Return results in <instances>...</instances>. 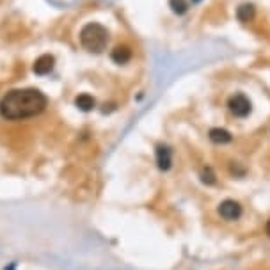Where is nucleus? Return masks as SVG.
<instances>
[{
    "label": "nucleus",
    "mask_w": 270,
    "mask_h": 270,
    "mask_svg": "<svg viewBox=\"0 0 270 270\" xmlns=\"http://www.w3.org/2000/svg\"><path fill=\"white\" fill-rule=\"evenodd\" d=\"M47 96L37 89H15L0 100V114L6 119H29L47 109Z\"/></svg>",
    "instance_id": "nucleus-1"
},
{
    "label": "nucleus",
    "mask_w": 270,
    "mask_h": 270,
    "mask_svg": "<svg viewBox=\"0 0 270 270\" xmlns=\"http://www.w3.org/2000/svg\"><path fill=\"white\" fill-rule=\"evenodd\" d=\"M107 43H109V32L100 23H87L84 29L80 30V44L87 52L93 54H100L105 50Z\"/></svg>",
    "instance_id": "nucleus-2"
},
{
    "label": "nucleus",
    "mask_w": 270,
    "mask_h": 270,
    "mask_svg": "<svg viewBox=\"0 0 270 270\" xmlns=\"http://www.w3.org/2000/svg\"><path fill=\"white\" fill-rule=\"evenodd\" d=\"M228 107H230L231 114L237 117H245L251 114L252 110V105L251 102H249L247 96L244 95H233L230 100H228Z\"/></svg>",
    "instance_id": "nucleus-3"
},
{
    "label": "nucleus",
    "mask_w": 270,
    "mask_h": 270,
    "mask_svg": "<svg viewBox=\"0 0 270 270\" xmlns=\"http://www.w3.org/2000/svg\"><path fill=\"white\" fill-rule=\"evenodd\" d=\"M219 213H220V217L226 220H237L238 217L242 215V206L238 205L237 201L226 199L219 205Z\"/></svg>",
    "instance_id": "nucleus-4"
},
{
    "label": "nucleus",
    "mask_w": 270,
    "mask_h": 270,
    "mask_svg": "<svg viewBox=\"0 0 270 270\" xmlns=\"http://www.w3.org/2000/svg\"><path fill=\"white\" fill-rule=\"evenodd\" d=\"M54 64H55V59L54 55H41V57L36 59V62H34V73L36 75H48L52 70H54Z\"/></svg>",
    "instance_id": "nucleus-5"
},
{
    "label": "nucleus",
    "mask_w": 270,
    "mask_h": 270,
    "mask_svg": "<svg viewBox=\"0 0 270 270\" xmlns=\"http://www.w3.org/2000/svg\"><path fill=\"white\" fill-rule=\"evenodd\" d=\"M157 165L160 171H167L172 165V153L167 146H164V144L157 146Z\"/></svg>",
    "instance_id": "nucleus-6"
},
{
    "label": "nucleus",
    "mask_w": 270,
    "mask_h": 270,
    "mask_svg": "<svg viewBox=\"0 0 270 270\" xmlns=\"http://www.w3.org/2000/svg\"><path fill=\"white\" fill-rule=\"evenodd\" d=\"M208 137H210V141L215 144H228L233 141V135L228 130H224V128H212V130L208 131Z\"/></svg>",
    "instance_id": "nucleus-7"
},
{
    "label": "nucleus",
    "mask_w": 270,
    "mask_h": 270,
    "mask_svg": "<svg viewBox=\"0 0 270 270\" xmlns=\"http://www.w3.org/2000/svg\"><path fill=\"white\" fill-rule=\"evenodd\" d=\"M110 57H112V61L116 62V64H126L131 59V50L128 47H124V44H121V47L114 48Z\"/></svg>",
    "instance_id": "nucleus-8"
},
{
    "label": "nucleus",
    "mask_w": 270,
    "mask_h": 270,
    "mask_svg": "<svg viewBox=\"0 0 270 270\" xmlns=\"http://www.w3.org/2000/svg\"><path fill=\"white\" fill-rule=\"evenodd\" d=\"M75 105H77L80 110H84V112H89V110L95 109V98L89 95H80V96H77V100H75Z\"/></svg>",
    "instance_id": "nucleus-9"
},
{
    "label": "nucleus",
    "mask_w": 270,
    "mask_h": 270,
    "mask_svg": "<svg viewBox=\"0 0 270 270\" xmlns=\"http://www.w3.org/2000/svg\"><path fill=\"white\" fill-rule=\"evenodd\" d=\"M252 16H254V8L251 4H244L237 9V18L240 22H249V20H252Z\"/></svg>",
    "instance_id": "nucleus-10"
},
{
    "label": "nucleus",
    "mask_w": 270,
    "mask_h": 270,
    "mask_svg": "<svg viewBox=\"0 0 270 270\" xmlns=\"http://www.w3.org/2000/svg\"><path fill=\"white\" fill-rule=\"evenodd\" d=\"M201 182L206 183V185H215L217 176H215V172H213L212 167H208V165H206V167L201 169Z\"/></svg>",
    "instance_id": "nucleus-11"
},
{
    "label": "nucleus",
    "mask_w": 270,
    "mask_h": 270,
    "mask_svg": "<svg viewBox=\"0 0 270 270\" xmlns=\"http://www.w3.org/2000/svg\"><path fill=\"white\" fill-rule=\"evenodd\" d=\"M171 9L176 15H183L189 9V6H187L185 0H171Z\"/></svg>",
    "instance_id": "nucleus-12"
},
{
    "label": "nucleus",
    "mask_w": 270,
    "mask_h": 270,
    "mask_svg": "<svg viewBox=\"0 0 270 270\" xmlns=\"http://www.w3.org/2000/svg\"><path fill=\"white\" fill-rule=\"evenodd\" d=\"M265 230H266V235L270 237V219H268V222H266V228H265Z\"/></svg>",
    "instance_id": "nucleus-13"
}]
</instances>
